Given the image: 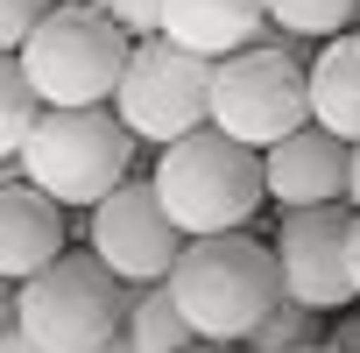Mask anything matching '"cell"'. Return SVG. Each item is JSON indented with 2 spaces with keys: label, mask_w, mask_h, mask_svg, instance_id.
I'll list each match as a JSON object with an SVG mask.
<instances>
[{
  "label": "cell",
  "mask_w": 360,
  "mask_h": 353,
  "mask_svg": "<svg viewBox=\"0 0 360 353\" xmlns=\"http://www.w3.org/2000/svg\"><path fill=\"white\" fill-rule=\"evenodd\" d=\"M155 198L162 212L184 226V240L198 233H240L262 205H269V176H262V148L219 134L212 120L191 127L184 141H169L155 155Z\"/></svg>",
  "instance_id": "cell-1"
},
{
  "label": "cell",
  "mask_w": 360,
  "mask_h": 353,
  "mask_svg": "<svg viewBox=\"0 0 360 353\" xmlns=\"http://www.w3.org/2000/svg\"><path fill=\"white\" fill-rule=\"evenodd\" d=\"M162 283H169L176 311L191 318L198 346H240L262 325V311L283 297L276 248L248 240V226L240 233H198V240H184V255H176V269Z\"/></svg>",
  "instance_id": "cell-2"
},
{
  "label": "cell",
  "mask_w": 360,
  "mask_h": 353,
  "mask_svg": "<svg viewBox=\"0 0 360 353\" xmlns=\"http://www.w3.org/2000/svg\"><path fill=\"white\" fill-rule=\"evenodd\" d=\"M127 50H134V36L106 8H92V0H50V15L22 43V71L43 92V106H113Z\"/></svg>",
  "instance_id": "cell-3"
},
{
  "label": "cell",
  "mask_w": 360,
  "mask_h": 353,
  "mask_svg": "<svg viewBox=\"0 0 360 353\" xmlns=\"http://www.w3.org/2000/svg\"><path fill=\"white\" fill-rule=\"evenodd\" d=\"M127 148H134V134L113 106H43L15 169L57 205H99L127 176Z\"/></svg>",
  "instance_id": "cell-4"
},
{
  "label": "cell",
  "mask_w": 360,
  "mask_h": 353,
  "mask_svg": "<svg viewBox=\"0 0 360 353\" xmlns=\"http://www.w3.org/2000/svg\"><path fill=\"white\" fill-rule=\"evenodd\" d=\"M127 297L134 290L85 248V255H57L50 269L15 283V325L43 353H92L127 325Z\"/></svg>",
  "instance_id": "cell-5"
},
{
  "label": "cell",
  "mask_w": 360,
  "mask_h": 353,
  "mask_svg": "<svg viewBox=\"0 0 360 353\" xmlns=\"http://www.w3.org/2000/svg\"><path fill=\"white\" fill-rule=\"evenodd\" d=\"M311 120V64H297V36L248 43L212 64V127L269 148Z\"/></svg>",
  "instance_id": "cell-6"
},
{
  "label": "cell",
  "mask_w": 360,
  "mask_h": 353,
  "mask_svg": "<svg viewBox=\"0 0 360 353\" xmlns=\"http://www.w3.org/2000/svg\"><path fill=\"white\" fill-rule=\"evenodd\" d=\"M113 113L127 120L134 141H155V148L184 141L191 127L212 120V57L176 50L169 36H141L113 85Z\"/></svg>",
  "instance_id": "cell-7"
},
{
  "label": "cell",
  "mask_w": 360,
  "mask_h": 353,
  "mask_svg": "<svg viewBox=\"0 0 360 353\" xmlns=\"http://www.w3.org/2000/svg\"><path fill=\"white\" fill-rule=\"evenodd\" d=\"M127 290L141 283H162L176 269V255H184V226H176L155 198L148 176H120V184L92 205V240H85Z\"/></svg>",
  "instance_id": "cell-8"
},
{
  "label": "cell",
  "mask_w": 360,
  "mask_h": 353,
  "mask_svg": "<svg viewBox=\"0 0 360 353\" xmlns=\"http://www.w3.org/2000/svg\"><path fill=\"white\" fill-rule=\"evenodd\" d=\"M346 233H353V205H346V198L283 212V226H276V240H269V248H276L283 297H297V304H311V311H346V304H353Z\"/></svg>",
  "instance_id": "cell-9"
},
{
  "label": "cell",
  "mask_w": 360,
  "mask_h": 353,
  "mask_svg": "<svg viewBox=\"0 0 360 353\" xmlns=\"http://www.w3.org/2000/svg\"><path fill=\"white\" fill-rule=\"evenodd\" d=\"M262 176H269V205L297 212V205H332L346 198V141L318 120H304L297 134L262 148Z\"/></svg>",
  "instance_id": "cell-10"
},
{
  "label": "cell",
  "mask_w": 360,
  "mask_h": 353,
  "mask_svg": "<svg viewBox=\"0 0 360 353\" xmlns=\"http://www.w3.org/2000/svg\"><path fill=\"white\" fill-rule=\"evenodd\" d=\"M57 255H64V205L50 191H36L22 169H8L0 176V276L29 283Z\"/></svg>",
  "instance_id": "cell-11"
},
{
  "label": "cell",
  "mask_w": 360,
  "mask_h": 353,
  "mask_svg": "<svg viewBox=\"0 0 360 353\" xmlns=\"http://www.w3.org/2000/svg\"><path fill=\"white\" fill-rule=\"evenodd\" d=\"M162 36L191 57H233L248 43H269L283 36L269 22V0H162Z\"/></svg>",
  "instance_id": "cell-12"
},
{
  "label": "cell",
  "mask_w": 360,
  "mask_h": 353,
  "mask_svg": "<svg viewBox=\"0 0 360 353\" xmlns=\"http://www.w3.org/2000/svg\"><path fill=\"white\" fill-rule=\"evenodd\" d=\"M311 120L339 141H360V29L325 36V50L311 57Z\"/></svg>",
  "instance_id": "cell-13"
},
{
  "label": "cell",
  "mask_w": 360,
  "mask_h": 353,
  "mask_svg": "<svg viewBox=\"0 0 360 353\" xmlns=\"http://www.w3.org/2000/svg\"><path fill=\"white\" fill-rule=\"evenodd\" d=\"M127 346L134 353H184V346H198V332H191V318L176 311V297H169V283H141L134 297H127Z\"/></svg>",
  "instance_id": "cell-14"
},
{
  "label": "cell",
  "mask_w": 360,
  "mask_h": 353,
  "mask_svg": "<svg viewBox=\"0 0 360 353\" xmlns=\"http://www.w3.org/2000/svg\"><path fill=\"white\" fill-rule=\"evenodd\" d=\"M36 113H43V92L29 85L22 57H0V162H15V155H22Z\"/></svg>",
  "instance_id": "cell-15"
},
{
  "label": "cell",
  "mask_w": 360,
  "mask_h": 353,
  "mask_svg": "<svg viewBox=\"0 0 360 353\" xmlns=\"http://www.w3.org/2000/svg\"><path fill=\"white\" fill-rule=\"evenodd\" d=\"M297 346H318V311L297 297H276L262 311V325L240 339V353H297Z\"/></svg>",
  "instance_id": "cell-16"
},
{
  "label": "cell",
  "mask_w": 360,
  "mask_h": 353,
  "mask_svg": "<svg viewBox=\"0 0 360 353\" xmlns=\"http://www.w3.org/2000/svg\"><path fill=\"white\" fill-rule=\"evenodd\" d=\"M353 8L360 0H269V22L297 43H325V36L353 29Z\"/></svg>",
  "instance_id": "cell-17"
},
{
  "label": "cell",
  "mask_w": 360,
  "mask_h": 353,
  "mask_svg": "<svg viewBox=\"0 0 360 353\" xmlns=\"http://www.w3.org/2000/svg\"><path fill=\"white\" fill-rule=\"evenodd\" d=\"M43 15H50V0H0V57H22V43Z\"/></svg>",
  "instance_id": "cell-18"
},
{
  "label": "cell",
  "mask_w": 360,
  "mask_h": 353,
  "mask_svg": "<svg viewBox=\"0 0 360 353\" xmlns=\"http://www.w3.org/2000/svg\"><path fill=\"white\" fill-rule=\"evenodd\" d=\"M92 8H106L134 43H141V36H162V0H92Z\"/></svg>",
  "instance_id": "cell-19"
},
{
  "label": "cell",
  "mask_w": 360,
  "mask_h": 353,
  "mask_svg": "<svg viewBox=\"0 0 360 353\" xmlns=\"http://www.w3.org/2000/svg\"><path fill=\"white\" fill-rule=\"evenodd\" d=\"M346 205L360 212V141H346Z\"/></svg>",
  "instance_id": "cell-20"
},
{
  "label": "cell",
  "mask_w": 360,
  "mask_h": 353,
  "mask_svg": "<svg viewBox=\"0 0 360 353\" xmlns=\"http://www.w3.org/2000/svg\"><path fill=\"white\" fill-rule=\"evenodd\" d=\"M346 276H353V304H360V212H353V233H346Z\"/></svg>",
  "instance_id": "cell-21"
},
{
  "label": "cell",
  "mask_w": 360,
  "mask_h": 353,
  "mask_svg": "<svg viewBox=\"0 0 360 353\" xmlns=\"http://www.w3.org/2000/svg\"><path fill=\"white\" fill-rule=\"evenodd\" d=\"M0 353H43V346H36L22 325H0Z\"/></svg>",
  "instance_id": "cell-22"
},
{
  "label": "cell",
  "mask_w": 360,
  "mask_h": 353,
  "mask_svg": "<svg viewBox=\"0 0 360 353\" xmlns=\"http://www.w3.org/2000/svg\"><path fill=\"white\" fill-rule=\"evenodd\" d=\"M0 325H15V283L0 276Z\"/></svg>",
  "instance_id": "cell-23"
},
{
  "label": "cell",
  "mask_w": 360,
  "mask_h": 353,
  "mask_svg": "<svg viewBox=\"0 0 360 353\" xmlns=\"http://www.w3.org/2000/svg\"><path fill=\"white\" fill-rule=\"evenodd\" d=\"M332 346H339V353H360V318H353V325H346V332H339Z\"/></svg>",
  "instance_id": "cell-24"
},
{
  "label": "cell",
  "mask_w": 360,
  "mask_h": 353,
  "mask_svg": "<svg viewBox=\"0 0 360 353\" xmlns=\"http://www.w3.org/2000/svg\"><path fill=\"white\" fill-rule=\"evenodd\" d=\"M92 353H134V346H127V332H113V339H106V346H92Z\"/></svg>",
  "instance_id": "cell-25"
},
{
  "label": "cell",
  "mask_w": 360,
  "mask_h": 353,
  "mask_svg": "<svg viewBox=\"0 0 360 353\" xmlns=\"http://www.w3.org/2000/svg\"><path fill=\"white\" fill-rule=\"evenodd\" d=\"M297 353H339V346H297Z\"/></svg>",
  "instance_id": "cell-26"
},
{
  "label": "cell",
  "mask_w": 360,
  "mask_h": 353,
  "mask_svg": "<svg viewBox=\"0 0 360 353\" xmlns=\"http://www.w3.org/2000/svg\"><path fill=\"white\" fill-rule=\"evenodd\" d=\"M184 353H219V346H184Z\"/></svg>",
  "instance_id": "cell-27"
},
{
  "label": "cell",
  "mask_w": 360,
  "mask_h": 353,
  "mask_svg": "<svg viewBox=\"0 0 360 353\" xmlns=\"http://www.w3.org/2000/svg\"><path fill=\"white\" fill-rule=\"evenodd\" d=\"M8 169H15V162H0V176H8Z\"/></svg>",
  "instance_id": "cell-28"
}]
</instances>
